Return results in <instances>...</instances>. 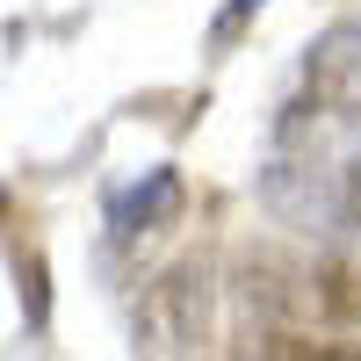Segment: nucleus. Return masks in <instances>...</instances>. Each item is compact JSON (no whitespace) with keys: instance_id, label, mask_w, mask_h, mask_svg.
I'll return each mask as SVG.
<instances>
[{"instance_id":"6","label":"nucleus","mask_w":361,"mask_h":361,"mask_svg":"<svg viewBox=\"0 0 361 361\" xmlns=\"http://www.w3.org/2000/svg\"><path fill=\"white\" fill-rule=\"evenodd\" d=\"M180 209H188V180H180V166H152L145 180H130V188L109 195V231L116 238H152V231L180 224Z\"/></svg>"},{"instance_id":"5","label":"nucleus","mask_w":361,"mask_h":361,"mask_svg":"<svg viewBox=\"0 0 361 361\" xmlns=\"http://www.w3.org/2000/svg\"><path fill=\"white\" fill-rule=\"evenodd\" d=\"M311 289H318V318L361 325V217L325 231V253L311 260Z\"/></svg>"},{"instance_id":"3","label":"nucleus","mask_w":361,"mask_h":361,"mask_svg":"<svg viewBox=\"0 0 361 361\" xmlns=\"http://www.w3.org/2000/svg\"><path fill=\"white\" fill-rule=\"evenodd\" d=\"M238 354H260L275 333H304L311 311H318V289H311V267L289 260L275 246H246L238 253Z\"/></svg>"},{"instance_id":"2","label":"nucleus","mask_w":361,"mask_h":361,"mask_svg":"<svg viewBox=\"0 0 361 361\" xmlns=\"http://www.w3.org/2000/svg\"><path fill=\"white\" fill-rule=\"evenodd\" d=\"M209 311H217V267L209 253H180L137 289L130 311V347L137 354H195L209 347Z\"/></svg>"},{"instance_id":"8","label":"nucleus","mask_w":361,"mask_h":361,"mask_svg":"<svg viewBox=\"0 0 361 361\" xmlns=\"http://www.w3.org/2000/svg\"><path fill=\"white\" fill-rule=\"evenodd\" d=\"M260 8H267V0H224V15L209 22V51H231V44H238V29H246Z\"/></svg>"},{"instance_id":"4","label":"nucleus","mask_w":361,"mask_h":361,"mask_svg":"<svg viewBox=\"0 0 361 361\" xmlns=\"http://www.w3.org/2000/svg\"><path fill=\"white\" fill-rule=\"evenodd\" d=\"M304 102L325 123H361V15L333 22L304 51Z\"/></svg>"},{"instance_id":"7","label":"nucleus","mask_w":361,"mask_h":361,"mask_svg":"<svg viewBox=\"0 0 361 361\" xmlns=\"http://www.w3.org/2000/svg\"><path fill=\"white\" fill-rule=\"evenodd\" d=\"M15 296H22L29 340H44V333H51V260H44L37 238H22V246H15Z\"/></svg>"},{"instance_id":"1","label":"nucleus","mask_w":361,"mask_h":361,"mask_svg":"<svg viewBox=\"0 0 361 361\" xmlns=\"http://www.w3.org/2000/svg\"><path fill=\"white\" fill-rule=\"evenodd\" d=\"M260 209L275 224H289V231H311V238L347 224L340 159L318 152V137L304 130V109H289L282 130H275V152H267V166H260Z\"/></svg>"},{"instance_id":"9","label":"nucleus","mask_w":361,"mask_h":361,"mask_svg":"<svg viewBox=\"0 0 361 361\" xmlns=\"http://www.w3.org/2000/svg\"><path fill=\"white\" fill-rule=\"evenodd\" d=\"M340 195H347V217H361V152L340 159Z\"/></svg>"}]
</instances>
